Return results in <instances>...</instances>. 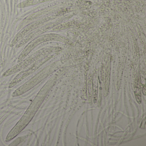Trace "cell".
I'll return each mask as SVG.
<instances>
[{"mask_svg":"<svg viewBox=\"0 0 146 146\" xmlns=\"http://www.w3.org/2000/svg\"><path fill=\"white\" fill-rule=\"evenodd\" d=\"M46 61V58L39 59L35 61V63H33L30 66V67H28L25 70L23 71L22 72H20L17 76L14 78V80L11 83L10 85V87H12L13 85H15L16 84L18 83L19 81L23 79L27 76L30 75L31 73L34 72L42 64Z\"/></svg>","mask_w":146,"mask_h":146,"instance_id":"cell-3","label":"cell"},{"mask_svg":"<svg viewBox=\"0 0 146 146\" xmlns=\"http://www.w3.org/2000/svg\"><path fill=\"white\" fill-rule=\"evenodd\" d=\"M45 20L44 19H38L37 21L30 23L29 24L26 25L22 29V30L16 35L13 38L11 44V47H13L17 44L24 37L27 35L28 34L30 33L36 29L42 26L45 23Z\"/></svg>","mask_w":146,"mask_h":146,"instance_id":"cell-2","label":"cell"},{"mask_svg":"<svg viewBox=\"0 0 146 146\" xmlns=\"http://www.w3.org/2000/svg\"><path fill=\"white\" fill-rule=\"evenodd\" d=\"M47 50V49H42L36 51V52L29 57L28 58L19 62L18 64L17 65L6 71L3 74V76H10L25 69V68L31 64L33 62L39 59L42 55L46 54Z\"/></svg>","mask_w":146,"mask_h":146,"instance_id":"cell-1","label":"cell"}]
</instances>
